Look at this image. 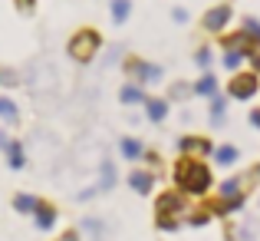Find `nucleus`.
Masks as SVG:
<instances>
[{
  "mask_svg": "<svg viewBox=\"0 0 260 241\" xmlns=\"http://www.w3.org/2000/svg\"><path fill=\"white\" fill-rule=\"evenodd\" d=\"M172 182L181 195L188 198H204L211 189H214V172L204 159H194V155H178L172 165Z\"/></svg>",
  "mask_w": 260,
  "mask_h": 241,
  "instance_id": "obj_1",
  "label": "nucleus"
},
{
  "mask_svg": "<svg viewBox=\"0 0 260 241\" xmlns=\"http://www.w3.org/2000/svg\"><path fill=\"white\" fill-rule=\"evenodd\" d=\"M188 215V195H181L178 189H168L155 198V225L161 231H178Z\"/></svg>",
  "mask_w": 260,
  "mask_h": 241,
  "instance_id": "obj_2",
  "label": "nucleus"
},
{
  "mask_svg": "<svg viewBox=\"0 0 260 241\" xmlns=\"http://www.w3.org/2000/svg\"><path fill=\"white\" fill-rule=\"evenodd\" d=\"M102 50V33L92 30V26H83V30H76L70 37V43H66V53H70V60H76V63H92L95 57H99Z\"/></svg>",
  "mask_w": 260,
  "mask_h": 241,
  "instance_id": "obj_3",
  "label": "nucleus"
},
{
  "mask_svg": "<svg viewBox=\"0 0 260 241\" xmlns=\"http://www.w3.org/2000/svg\"><path fill=\"white\" fill-rule=\"evenodd\" d=\"M122 70H125L128 83H139V86H155V83H161V76H165V70L158 63H148L142 57H125Z\"/></svg>",
  "mask_w": 260,
  "mask_h": 241,
  "instance_id": "obj_4",
  "label": "nucleus"
},
{
  "mask_svg": "<svg viewBox=\"0 0 260 241\" xmlns=\"http://www.w3.org/2000/svg\"><path fill=\"white\" fill-rule=\"evenodd\" d=\"M257 93H260V76H257L254 70H237V73H231V79H228V99L250 102Z\"/></svg>",
  "mask_w": 260,
  "mask_h": 241,
  "instance_id": "obj_5",
  "label": "nucleus"
},
{
  "mask_svg": "<svg viewBox=\"0 0 260 241\" xmlns=\"http://www.w3.org/2000/svg\"><path fill=\"white\" fill-rule=\"evenodd\" d=\"M175 149H178V155H194V159H211V152H214V142H211V136L188 132V136H178Z\"/></svg>",
  "mask_w": 260,
  "mask_h": 241,
  "instance_id": "obj_6",
  "label": "nucleus"
},
{
  "mask_svg": "<svg viewBox=\"0 0 260 241\" xmlns=\"http://www.w3.org/2000/svg\"><path fill=\"white\" fill-rule=\"evenodd\" d=\"M231 20H234V7H231V4H214L211 10H204L201 30L211 33V37H217V33H224L231 26Z\"/></svg>",
  "mask_w": 260,
  "mask_h": 241,
  "instance_id": "obj_7",
  "label": "nucleus"
},
{
  "mask_svg": "<svg viewBox=\"0 0 260 241\" xmlns=\"http://www.w3.org/2000/svg\"><path fill=\"white\" fill-rule=\"evenodd\" d=\"M155 182H158V175H155L152 169H132L128 172V189H132L135 195H152Z\"/></svg>",
  "mask_w": 260,
  "mask_h": 241,
  "instance_id": "obj_8",
  "label": "nucleus"
},
{
  "mask_svg": "<svg viewBox=\"0 0 260 241\" xmlns=\"http://www.w3.org/2000/svg\"><path fill=\"white\" fill-rule=\"evenodd\" d=\"M217 40H221V50H237V53L254 50V40L244 30H224V33H217Z\"/></svg>",
  "mask_w": 260,
  "mask_h": 241,
  "instance_id": "obj_9",
  "label": "nucleus"
},
{
  "mask_svg": "<svg viewBox=\"0 0 260 241\" xmlns=\"http://www.w3.org/2000/svg\"><path fill=\"white\" fill-rule=\"evenodd\" d=\"M145 119L148 122H165L168 119V109H172V102L165 99V96H145Z\"/></svg>",
  "mask_w": 260,
  "mask_h": 241,
  "instance_id": "obj_10",
  "label": "nucleus"
},
{
  "mask_svg": "<svg viewBox=\"0 0 260 241\" xmlns=\"http://www.w3.org/2000/svg\"><path fill=\"white\" fill-rule=\"evenodd\" d=\"M228 93H217V96H211L208 99V119H211V126L214 129H221L224 126V119H228Z\"/></svg>",
  "mask_w": 260,
  "mask_h": 241,
  "instance_id": "obj_11",
  "label": "nucleus"
},
{
  "mask_svg": "<svg viewBox=\"0 0 260 241\" xmlns=\"http://www.w3.org/2000/svg\"><path fill=\"white\" fill-rule=\"evenodd\" d=\"M191 89H194V96H201V99H211V96L221 93V83H217V76L211 70H204L201 76L191 83Z\"/></svg>",
  "mask_w": 260,
  "mask_h": 241,
  "instance_id": "obj_12",
  "label": "nucleus"
},
{
  "mask_svg": "<svg viewBox=\"0 0 260 241\" xmlns=\"http://www.w3.org/2000/svg\"><path fill=\"white\" fill-rule=\"evenodd\" d=\"M211 159H214V165H221V169H234L241 162V149L231 146V142H221V146H214Z\"/></svg>",
  "mask_w": 260,
  "mask_h": 241,
  "instance_id": "obj_13",
  "label": "nucleus"
},
{
  "mask_svg": "<svg viewBox=\"0 0 260 241\" xmlns=\"http://www.w3.org/2000/svg\"><path fill=\"white\" fill-rule=\"evenodd\" d=\"M56 218H59V211H56V205H50V202H40L37 211H33V222H37L40 231H53L56 228Z\"/></svg>",
  "mask_w": 260,
  "mask_h": 241,
  "instance_id": "obj_14",
  "label": "nucleus"
},
{
  "mask_svg": "<svg viewBox=\"0 0 260 241\" xmlns=\"http://www.w3.org/2000/svg\"><path fill=\"white\" fill-rule=\"evenodd\" d=\"M119 152L125 162H142V152H145V142L139 136H122L119 139Z\"/></svg>",
  "mask_w": 260,
  "mask_h": 241,
  "instance_id": "obj_15",
  "label": "nucleus"
},
{
  "mask_svg": "<svg viewBox=\"0 0 260 241\" xmlns=\"http://www.w3.org/2000/svg\"><path fill=\"white\" fill-rule=\"evenodd\" d=\"M145 86H139V83H125V86L119 89V102L122 106H142L145 102Z\"/></svg>",
  "mask_w": 260,
  "mask_h": 241,
  "instance_id": "obj_16",
  "label": "nucleus"
},
{
  "mask_svg": "<svg viewBox=\"0 0 260 241\" xmlns=\"http://www.w3.org/2000/svg\"><path fill=\"white\" fill-rule=\"evenodd\" d=\"M115 182H119V169H115V162L102 159V165H99V182H95V189H99V192H109V189H115Z\"/></svg>",
  "mask_w": 260,
  "mask_h": 241,
  "instance_id": "obj_17",
  "label": "nucleus"
},
{
  "mask_svg": "<svg viewBox=\"0 0 260 241\" xmlns=\"http://www.w3.org/2000/svg\"><path fill=\"white\" fill-rule=\"evenodd\" d=\"M4 155H7V165H10V169H23V165H26V149H23V142H20V139L7 142Z\"/></svg>",
  "mask_w": 260,
  "mask_h": 241,
  "instance_id": "obj_18",
  "label": "nucleus"
},
{
  "mask_svg": "<svg viewBox=\"0 0 260 241\" xmlns=\"http://www.w3.org/2000/svg\"><path fill=\"white\" fill-rule=\"evenodd\" d=\"M128 17H132V0H109V20L115 26H122Z\"/></svg>",
  "mask_w": 260,
  "mask_h": 241,
  "instance_id": "obj_19",
  "label": "nucleus"
},
{
  "mask_svg": "<svg viewBox=\"0 0 260 241\" xmlns=\"http://www.w3.org/2000/svg\"><path fill=\"white\" fill-rule=\"evenodd\" d=\"M191 96H194L191 83L178 79V83H172V86H168V96H165V99H168V102H184V99H191Z\"/></svg>",
  "mask_w": 260,
  "mask_h": 241,
  "instance_id": "obj_20",
  "label": "nucleus"
},
{
  "mask_svg": "<svg viewBox=\"0 0 260 241\" xmlns=\"http://www.w3.org/2000/svg\"><path fill=\"white\" fill-rule=\"evenodd\" d=\"M0 122H7V126L20 122V109H17V102H13L10 96H0Z\"/></svg>",
  "mask_w": 260,
  "mask_h": 241,
  "instance_id": "obj_21",
  "label": "nucleus"
},
{
  "mask_svg": "<svg viewBox=\"0 0 260 241\" xmlns=\"http://www.w3.org/2000/svg\"><path fill=\"white\" fill-rule=\"evenodd\" d=\"M221 63H224V70H228V73H237V70H244V63H247V53L224 50L221 53Z\"/></svg>",
  "mask_w": 260,
  "mask_h": 241,
  "instance_id": "obj_22",
  "label": "nucleus"
},
{
  "mask_svg": "<svg viewBox=\"0 0 260 241\" xmlns=\"http://www.w3.org/2000/svg\"><path fill=\"white\" fill-rule=\"evenodd\" d=\"M211 218H214V215H211V208H208V205H198L194 211H188V215H184V222H188L191 228H204V225H208Z\"/></svg>",
  "mask_w": 260,
  "mask_h": 241,
  "instance_id": "obj_23",
  "label": "nucleus"
},
{
  "mask_svg": "<svg viewBox=\"0 0 260 241\" xmlns=\"http://www.w3.org/2000/svg\"><path fill=\"white\" fill-rule=\"evenodd\" d=\"M37 205H40V198L37 195H26V192L13 198V208H17L20 215H33V211H37Z\"/></svg>",
  "mask_w": 260,
  "mask_h": 241,
  "instance_id": "obj_24",
  "label": "nucleus"
},
{
  "mask_svg": "<svg viewBox=\"0 0 260 241\" xmlns=\"http://www.w3.org/2000/svg\"><path fill=\"white\" fill-rule=\"evenodd\" d=\"M142 162H145V169H152L155 175L161 172V152H155V149H145V152H142Z\"/></svg>",
  "mask_w": 260,
  "mask_h": 241,
  "instance_id": "obj_25",
  "label": "nucleus"
},
{
  "mask_svg": "<svg viewBox=\"0 0 260 241\" xmlns=\"http://www.w3.org/2000/svg\"><path fill=\"white\" fill-rule=\"evenodd\" d=\"M194 63L201 66V70H211V63H214V53H211V46H198V50H194Z\"/></svg>",
  "mask_w": 260,
  "mask_h": 241,
  "instance_id": "obj_26",
  "label": "nucleus"
},
{
  "mask_svg": "<svg viewBox=\"0 0 260 241\" xmlns=\"http://www.w3.org/2000/svg\"><path fill=\"white\" fill-rule=\"evenodd\" d=\"M247 70H254L260 76V46H254V50L247 53Z\"/></svg>",
  "mask_w": 260,
  "mask_h": 241,
  "instance_id": "obj_27",
  "label": "nucleus"
},
{
  "mask_svg": "<svg viewBox=\"0 0 260 241\" xmlns=\"http://www.w3.org/2000/svg\"><path fill=\"white\" fill-rule=\"evenodd\" d=\"M17 10L20 13H33L37 10V0H17Z\"/></svg>",
  "mask_w": 260,
  "mask_h": 241,
  "instance_id": "obj_28",
  "label": "nucleus"
},
{
  "mask_svg": "<svg viewBox=\"0 0 260 241\" xmlns=\"http://www.w3.org/2000/svg\"><path fill=\"white\" fill-rule=\"evenodd\" d=\"M247 122H250V126H254L257 132H260V106H254V109L247 113Z\"/></svg>",
  "mask_w": 260,
  "mask_h": 241,
  "instance_id": "obj_29",
  "label": "nucleus"
},
{
  "mask_svg": "<svg viewBox=\"0 0 260 241\" xmlns=\"http://www.w3.org/2000/svg\"><path fill=\"white\" fill-rule=\"evenodd\" d=\"M172 20H175V23H188V10H184V7H175V10H172Z\"/></svg>",
  "mask_w": 260,
  "mask_h": 241,
  "instance_id": "obj_30",
  "label": "nucleus"
},
{
  "mask_svg": "<svg viewBox=\"0 0 260 241\" xmlns=\"http://www.w3.org/2000/svg\"><path fill=\"white\" fill-rule=\"evenodd\" d=\"M10 139H13V136L7 132V129H0V152H4V149H7V142H10Z\"/></svg>",
  "mask_w": 260,
  "mask_h": 241,
  "instance_id": "obj_31",
  "label": "nucleus"
},
{
  "mask_svg": "<svg viewBox=\"0 0 260 241\" xmlns=\"http://www.w3.org/2000/svg\"><path fill=\"white\" fill-rule=\"evenodd\" d=\"M56 241H79V231H63Z\"/></svg>",
  "mask_w": 260,
  "mask_h": 241,
  "instance_id": "obj_32",
  "label": "nucleus"
},
{
  "mask_svg": "<svg viewBox=\"0 0 260 241\" xmlns=\"http://www.w3.org/2000/svg\"><path fill=\"white\" fill-rule=\"evenodd\" d=\"M254 175H257V178H260V162H257V165H254Z\"/></svg>",
  "mask_w": 260,
  "mask_h": 241,
  "instance_id": "obj_33",
  "label": "nucleus"
},
{
  "mask_svg": "<svg viewBox=\"0 0 260 241\" xmlns=\"http://www.w3.org/2000/svg\"><path fill=\"white\" fill-rule=\"evenodd\" d=\"M254 46H260V33H257V37H254Z\"/></svg>",
  "mask_w": 260,
  "mask_h": 241,
  "instance_id": "obj_34",
  "label": "nucleus"
},
{
  "mask_svg": "<svg viewBox=\"0 0 260 241\" xmlns=\"http://www.w3.org/2000/svg\"><path fill=\"white\" fill-rule=\"evenodd\" d=\"M0 86H4V70H0Z\"/></svg>",
  "mask_w": 260,
  "mask_h": 241,
  "instance_id": "obj_35",
  "label": "nucleus"
}]
</instances>
